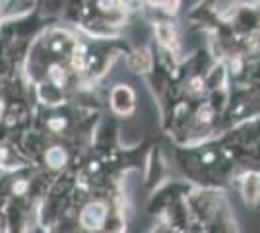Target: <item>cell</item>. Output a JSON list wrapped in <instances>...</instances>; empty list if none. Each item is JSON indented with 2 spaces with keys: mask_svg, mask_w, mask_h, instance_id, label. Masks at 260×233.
Masks as SVG:
<instances>
[{
  "mask_svg": "<svg viewBox=\"0 0 260 233\" xmlns=\"http://www.w3.org/2000/svg\"><path fill=\"white\" fill-rule=\"evenodd\" d=\"M132 105H134V95L128 88H117L113 91V109L120 115L132 111Z\"/></svg>",
  "mask_w": 260,
  "mask_h": 233,
  "instance_id": "obj_2",
  "label": "cell"
},
{
  "mask_svg": "<svg viewBox=\"0 0 260 233\" xmlns=\"http://www.w3.org/2000/svg\"><path fill=\"white\" fill-rule=\"evenodd\" d=\"M105 218H107V210H105V206L103 204H89L84 214H82V225L87 227V229H99L103 222H105Z\"/></svg>",
  "mask_w": 260,
  "mask_h": 233,
  "instance_id": "obj_1",
  "label": "cell"
},
{
  "mask_svg": "<svg viewBox=\"0 0 260 233\" xmlns=\"http://www.w3.org/2000/svg\"><path fill=\"white\" fill-rule=\"evenodd\" d=\"M47 161L51 163L53 167H60L64 165L66 161V154L60 150V148H51L49 152H47Z\"/></svg>",
  "mask_w": 260,
  "mask_h": 233,
  "instance_id": "obj_5",
  "label": "cell"
},
{
  "mask_svg": "<svg viewBox=\"0 0 260 233\" xmlns=\"http://www.w3.org/2000/svg\"><path fill=\"white\" fill-rule=\"evenodd\" d=\"M157 35H159V39H161V43H165L167 47H171V45H177V37H175V31L173 27L169 25V23H159L157 25Z\"/></svg>",
  "mask_w": 260,
  "mask_h": 233,
  "instance_id": "obj_4",
  "label": "cell"
},
{
  "mask_svg": "<svg viewBox=\"0 0 260 233\" xmlns=\"http://www.w3.org/2000/svg\"><path fill=\"white\" fill-rule=\"evenodd\" d=\"M150 64H152V58L148 55V51H138L130 58V66L134 68V70H148Z\"/></svg>",
  "mask_w": 260,
  "mask_h": 233,
  "instance_id": "obj_3",
  "label": "cell"
}]
</instances>
